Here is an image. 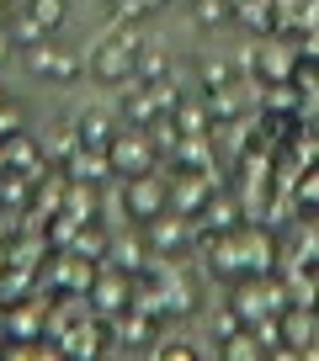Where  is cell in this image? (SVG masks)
I'll use <instances>...</instances> for the list:
<instances>
[{"mask_svg":"<svg viewBox=\"0 0 319 361\" xmlns=\"http://www.w3.org/2000/svg\"><path fill=\"white\" fill-rule=\"evenodd\" d=\"M138 43L144 37L133 32V27H117V32H107L102 43L91 48V59H85V69H91L102 85H128V75H133V59H138Z\"/></svg>","mask_w":319,"mask_h":361,"instance_id":"1","label":"cell"},{"mask_svg":"<svg viewBox=\"0 0 319 361\" xmlns=\"http://www.w3.org/2000/svg\"><path fill=\"white\" fill-rule=\"evenodd\" d=\"M133 64H138V75L155 85V80H165V48H160V43H138V59H133Z\"/></svg>","mask_w":319,"mask_h":361,"instance_id":"13","label":"cell"},{"mask_svg":"<svg viewBox=\"0 0 319 361\" xmlns=\"http://www.w3.org/2000/svg\"><path fill=\"white\" fill-rule=\"evenodd\" d=\"M112 260H117V266H128V271H133V266H144V245H138V239H117V245H112Z\"/></svg>","mask_w":319,"mask_h":361,"instance_id":"17","label":"cell"},{"mask_svg":"<svg viewBox=\"0 0 319 361\" xmlns=\"http://www.w3.org/2000/svg\"><path fill=\"white\" fill-rule=\"evenodd\" d=\"M207 186H213V180H207L203 170H197V176H192V170H186V176H176V180H171V207H176V213H186V218L203 213V207H207Z\"/></svg>","mask_w":319,"mask_h":361,"instance_id":"6","label":"cell"},{"mask_svg":"<svg viewBox=\"0 0 319 361\" xmlns=\"http://www.w3.org/2000/svg\"><path fill=\"white\" fill-rule=\"evenodd\" d=\"M80 144H85V149H107V144H112V123H102V117H96V112H80Z\"/></svg>","mask_w":319,"mask_h":361,"instance_id":"11","label":"cell"},{"mask_svg":"<svg viewBox=\"0 0 319 361\" xmlns=\"http://www.w3.org/2000/svg\"><path fill=\"white\" fill-rule=\"evenodd\" d=\"M37 154H43V149H37L32 138H22V133L6 138V159H11V170H27V176H37V170H43V159H37Z\"/></svg>","mask_w":319,"mask_h":361,"instance_id":"9","label":"cell"},{"mask_svg":"<svg viewBox=\"0 0 319 361\" xmlns=\"http://www.w3.org/2000/svg\"><path fill=\"white\" fill-rule=\"evenodd\" d=\"M91 282H96V271H91L85 255H69L64 266H59V287H69V293H91Z\"/></svg>","mask_w":319,"mask_h":361,"instance_id":"10","label":"cell"},{"mask_svg":"<svg viewBox=\"0 0 319 361\" xmlns=\"http://www.w3.org/2000/svg\"><path fill=\"white\" fill-rule=\"evenodd\" d=\"M107 159H112L117 176H144V170H155V144H149V133H117L112 144H107Z\"/></svg>","mask_w":319,"mask_h":361,"instance_id":"4","label":"cell"},{"mask_svg":"<svg viewBox=\"0 0 319 361\" xmlns=\"http://www.w3.org/2000/svg\"><path fill=\"white\" fill-rule=\"evenodd\" d=\"M27 69H32L37 80H48V85H75L80 80V54H69V48H59V43H37V48H27Z\"/></svg>","mask_w":319,"mask_h":361,"instance_id":"2","label":"cell"},{"mask_svg":"<svg viewBox=\"0 0 319 361\" xmlns=\"http://www.w3.org/2000/svg\"><path fill=\"white\" fill-rule=\"evenodd\" d=\"M192 11L203 27H224L229 16H234V0H192Z\"/></svg>","mask_w":319,"mask_h":361,"instance_id":"15","label":"cell"},{"mask_svg":"<svg viewBox=\"0 0 319 361\" xmlns=\"http://www.w3.org/2000/svg\"><path fill=\"white\" fill-rule=\"evenodd\" d=\"M203 85L207 90H224L229 85V64H224V59H207V64H203Z\"/></svg>","mask_w":319,"mask_h":361,"instance_id":"19","label":"cell"},{"mask_svg":"<svg viewBox=\"0 0 319 361\" xmlns=\"http://www.w3.org/2000/svg\"><path fill=\"white\" fill-rule=\"evenodd\" d=\"M176 128H181V133H207V106H192V102H186L181 112H176Z\"/></svg>","mask_w":319,"mask_h":361,"instance_id":"18","label":"cell"},{"mask_svg":"<svg viewBox=\"0 0 319 361\" xmlns=\"http://www.w3.org/2000/svg\"><path fill=\"white\" fill-rule=\"evenodd\" d=\"M11 329L32 340V335H37V314H32V308H16V314H11Z\"/></svg>","mask_w":319,"mask_h":361,"instance_id":"20","label":"cell"},{"mask_svg":"<svg viewBox=\"0 0 319 361\" xmlns=\"http://www.w3.org/2000/svg\"><path fill=\"white\" fill-rule=\"evenodd\" d=\"M128 298H133V293H128L123 276H96V282H91V308H96V314H107V319L123 314Z\"/></svg>","mask_w":319,"mask_h":361,"instance_id":"7","label":"cell"},{"mask_svg":"<svg viewBox=\"0 0 319 361\" xmlns=\"http://www.w3.org/2000/svg\"><path fill=\"white\" fill-rule=\"evenodd\" d=\"M0 106H6V85H0Z\"/></svg>","mask_w":319,"mask_h":361,"instance_id":"24","label":"cell"},{"mask_svg":"<svg viewBox=\"0 0 319 361\" xmlns=\"http://www.w3.org/2000/svg\"><path fill=\"white\" fill-rule=\"evenodd\" d=\"M43 37H48V27H43V22H37V16H32V11H27V16H22V22H16V27H11V43H16V48H37V43H43Z\"/></svg>","mask_w":319,"mask_h":361,"instance_id":"16","label":"cell"},{"mask_svg":"<svg viewBox=\"0 0 319 361\" xmlns=\"http://www.w3.org/2000/svg\"><path fill=\"white\" fill-rule=\"evenodd\" d=\"M27 11L37 16V22L54 32V27H64V16H69V0H27Z\"/></svg>","mask_w":319,"mask_h":361,"instance_id":"14","label":"cell"},{"mask_svg":"<svg viewBox=\"0 0 319 361\" xmlns=\"http://www.w3.org/2000/svg\"><path fill=\"white\" fill-rule=\"evenodd\" d=\"M123 112H128V123H133V128H155L160 123V117H165V106H160V96H155V85H149V90H123Z\"/></svg>","mask_w":319,"mask_h":361,"instance_id":"8","label":"cell"},{"mask_svg":"<svg viewBox=\"0 0 319 361\" xmlns=\"http://www.w3.org/2000/svg\"><path fill=\"white\" fill-rule=\"evenodd\" d=\"M138 6H144V11H160V6H171V0H138Z\"/></svg>","mask_w":319,"mask_h":361,"instance_id":"23","label":"cell"},{"mask_svg":"<svg viewBox=\"0 0 319 361\" xmlns=\"http://www.w3.org/2000/svg\"><path fill=\"white\" fill-rule=\"evenodd\" d=\"M11 48H16V43H11V32H0V64H6V54H11Z\"/></svg>","mask_w":319,"mask_h":361,"instance_id":"22","label":"cell"},{"mask_svg":"<svg viewBox=\"0 0 319 361\" xmlns=\"http://www.w3.org/2000/svg\"><path fill=\"white\" fill-rule=\"evenodd\" d=\"M144 228H149V239H144V245L155 250V255H181V250H186V239H192V218H186V213H176V207H165L160 218H149Z\"/></svg>","mask_w":319,"mask_h":361,"instance_id":"5","label":"cell"},{"mask_svg":"<svg viewBox=\"0 0 319 361\" xmlns=\"http://www.w3.org/2000/svg\"><path fill=\"white\" fill-rule=\"evenodd\" d=\"M171 207V186L165 180H155L144 170V176H128V192H123V213L133 218V224H149V218H160Z\"/></svg>","mask_w":319,"mask_h":361,"instance_id":"3","label":"cell"},{"mask_svg":"<svg viewBox=\"0 0 319 361\" xmlns=\"http://www.w3.org/2000/svg\"><path fill=\"white\" fill-rule=\"evenodd\" d=\"M308 324H314V314H293V319H287V335L303 340V335H308Z\"/></svg>","mask_w":319,"mask_h":361,"instance_id":"21","label":"cell"},{"mask_svg":"<svg viewBox=\"0 0 319 361\" xmlns=\"http://www.w3.org/2000/svg\"><path fill=\"white\" fill-rule=\"evenodd\" d=\"M255 59H261V75H266V80H287V75H293V48H277V43H266Z\"/></svg>","mask_w":319,"mask_h":361,"instance_id":"12","label":"cell"}]
</instances>
